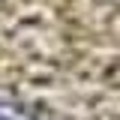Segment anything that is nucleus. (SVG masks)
<instances>
[{
  "instance_id": "f257e3e1",
  "label": "nucleus",
  "mask_w": 120,
  "mask_h": 120,
  "mask_svg": "<svg viewBox=\"0 0 120 120\" xmlns=\"http://www.w3.org/2000/svg\"><path fill=\"white\" fill-rule=\"evenodd\" d=\"M0 120H36V117L30 114L27 108H21V105H15V102L0 99Z\"/></svg>"
}]
</instances>
